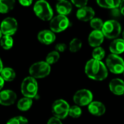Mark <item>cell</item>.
<instances>
[{
	"label": "cell",
	"mask_w": 124,
	"mask_h": 124,
	"mask_svg": "<svg viewBox=\"0 0 124 124\" xmlns=\"http://www.w3.org/2000/svg\"><path fill=\"white\" fill-rule=\"evenodd\" d=\"M84 71L88 78L97 81H102L108 76V70L102 61L91 59L85 65Z\"/></svg>",
	"instance_id": "cell-1"
},
{
	"label": "cell",
	"mask_w": 124,
	"mask_h": 124,
	"mask_svg": "<svg viewBox=\"0 0 124 124\" xmlns=\"http://www.w3.org/2000/svg\"><path fill=\"white\" fill-rule=\"evenodd\" d=\"M33 12L43 21H50L53 18V10L50 4L45 0L36 1L33 6Z\"/></svg>",
	"instance_id": "cell-2"
},
{
	"label": "cell",
	"mask_w": 124,
	"mask_h": 124,
	"mask_svg": "<svg viewBox=\"0 0 124 124\" xmlns=\"http://www.w3.org/2000/svg\"><path fill=\"white\" fill-rule=\"evenodd\" d=\"M28 72L30 76L35 79L44 78L50 74L51 65L46 61H39L30 66Z\"/></svg>",
	"instance_id": "cell-3"
},
{
	"label": "cell",
	"mask_w": 124,
	"mask_h": 124,
	"mask_svg": "<svg viewBox=\"0 0 124 124\" xmlns=\"http://www.w3.org/2000/svg\"><path fill=\"white\" fill-rule=\"evenodd\" d=\"M121 31V25L116 20H108L104 22L102 32L105 38L113 40L118 39Z\"/></svg>",
	"instance_id": "cell-4"
},
{
	"label": "cell",
	"mask_w": 124,
	"mask_h": 124,
	"mask_svg": "<svg viewBox=\"0 0 124 124\" xmlns=\"http://www.w3.org/2000/svg\"><path fill=\"white\" fill-rule=\"evenodd\" d=\"M38 89L39 86L36 79L31 76L25 78L20 85V92L25 97L35 98L37 95Z\"/></svg>",
	"instance_id": "cell-5"
},
{
	"label": "cell",
	"mask_w": 124,
	"mask_h": 124,
	"mask_svg": "<svg viewBox=\"0 0 124 124\" xmlns=\"http://www.w3.org/2000/svg\"><path fill=\"white\" fill-rule=\"evenodd\" d=\"M108 70L114 74H121L124 72V60L119 55L110 54L107 57L106 64Z\"/></svg>",
	"instance_id": "cell-6"
},
{
	"label": "cell",
	"mask_w": 124,
	"mask_h": 124,
	"mask_svg": "<svg viewBox=\"0 0 124 124\" xmlns=\"http://www.w3.org/2000/svg\"><path fill=\"white\" fill-rule=\"evenodd\" d=\"M70 106L65 100L59 99L55 100L52 105V113L53 117L60 120L66 118L68 116Z\"/></svg>",
	"instance_id": "cell-7"
},
{
	"label": "cell",
	"mask_w": 124,
	"mask_h": 124,
	"mask_svg": "<svg viewBox=\"0 0 124 124\" xmlns=\"http://www.w3.org/2000/svg\"><path fill=\"white\" fill-rule=\"evenodd\" d=\"M70 25V20L67 16L57 15L55 17H53V18L49 22V28L50 30L55 33H60L66 29L68 28Z\"/></svg>",
	"instance_id": "cell-8"
},
{
	"label": "cell",
	"mask_w": 124,
	"mask_h": 124,
	"mask_svg": "<svg viewBox=\"0 0 124 124\" xmlns=\"http://www.w3.org/2000/svg\"><path fill=\"white\" fill-rule=\"evenodd\" d=\"M92 92L86 89H81L78 90L73 97V100L76 105L79 107L88 106L93 101Z\"/></svg>",
	"instance_id": "cell-9"
},
{
	"label": "cell",
	"mask_w": 124,
	"mask_h": 124,
	"mask_svg": "<svg viewBox=\"0 0 124 124\" xmlns=\"http://www.w3.org/2000/svg\"><path fill=\"white\" fill-rule=\"evenodd\" d=\"M17 28L18 23L17 20L12 17L4 18L0 24V30L3 36H12L17 32Z\"/></svg>",
	"instance_id": "cell-10"
},
{
	"label": "cell",
	"mask_w": 124,
	"mask_h": 124,
	"mask_svg": "<svg viewBox=\"0 0 124 124\" xmlns=\"http://www.w3.org/2000/svg\"><path fill=\"white\" fill-rule=\"evenodd\" d=\"M17 100V94L10 89H5L0 92V105L2 106L12 105Z\"/></svg>",
	"instance_id": "cell-11"
},
{
	"label": "cell",
	"mask_w": 124,
	"mask_h": 124,
	"mask_svg": "<svg viewBox=\"0 0 124 124\" xmlns=\"http://www.w3.org/2000/svg\"><path fill=\"white\" fill-rule=\"evenodd\" d=\"M76 17L78 20L83 22L91 21L95 16V11L91 7H84L83 8L78 9L76 12Z\"/></svg>",
	"instance_id": "cell-12"
},
{
	"label": "cell",
	"mask_w": 124,
	"mask_h": 124,
	"mask_svg": "<svg viewBox=\"0 0 124 124\" xmlns=\"http://www.w3.org/2000/svg\"><path fill=\"white\" fill-rule=\"evenodd\" d=\"M105 36L102 31H95L93 30L88 36V43L89 44L94 48L100 46L103 43Z\"/></svg>",
	"instance_id": "cell-13"
},
{
	"label": "cell",
	"mask_w": 124,
	"mask_h": 124,
	"mask_svg": "<svg viewBox=\"0 0 124 124\" xmlns=\"http://www.w3.org/2000/svg\"><path fill=\"white\" fill-rule=\"evenodd\" d=\"M37 39L39 42L45 45H49L56 40V35L51 30H43L39 32Z\"/></svg>",
	"instance_id": "cell-14"
},
{
	"label": "cell",
	"mask_w": 124,
	"mask_h": 124,
	"mask_svg": "<svg viewBox=\"0 0 124 124\" xmlns=\"http://www.w3.org/2000/svg\"><path fill=\"white\" fill-rule=\"evenodd\" d=\"M88 111L93 116L100 117L106 112L105 105L100 101H92L88 106Z\"/></svg>",
	"instance_id": "cell-15"
},
{
	"label": "cell",
	"mask_w": 124,
	"mask_h": 124,
	"mask_svg": "<svg viewBox=\"0 0 124 124\" xmlns=\"http://www.w3.org/2000/svg\"><path fill=\"white\" fill-rule=\"evenodd\" d=\"M110 91L115 95L121 96L124 94V81L118 78L112 79L109 83Z\"/></svg>",
	"instance_id": "cell-16"
},
{
	"label": "cell",
	"mask_w": 124,
	"mask_h": 124,
	"mask_svg": "<svg viewBox=\"0 0 124 124\" xmlns=\"http://www.w3.org/2000/svg\"><path fill=\"white\" fill-rule=\"evenodd\" d=\"M55 7L58 15L67 16L72 12L73 4L71 1L67 0H60L56 4Z\"/></svg>",
	"instance_id": "cell-17"
},
{
	"label": "cell",
	"mask_w": 124,
	"mask_h": 124,
	"mask_svg": "<svg viewBox=\"0 0 124 124\" xmlns=\"http://www.w3.org/2000/svg\"><path fill=\"white\" fill-rule=\"evenodd\" d=\"M109 49L111 54L119 55L124 52V39L118 38L114 39L109 46Z\"/></svg>",
	"instance_id": "cell-18"
},
{
	"label": "cell",
	"mask_w": 124,
	"mask_h": 124,
	"mask_svg": "<svg viewBox=\"0 0 124 124\" xmlns=\"http://www.w3.org/2000/svg\"><path fill=\"white\" fill-rule=\"evenodd\" d=\"M121 1L120 0H98L97 4L102 8L113 9L115 8H119Z\"/></svg>",
	"instance_id": "cell-19"
},
{
	"label": "cell",
	"mask_w": 124,
	"mask_h": 124,
	"mask_svg": "<svg viewBox=\"0 0 124 124\" xmlns=\"http://www.w3.org/2000/svg\"><path fill=\"white\" fill-rule=\"evenodd\" d=\"M0 76L3 78L4 81L11 82L14 81V79L15 78L16 73L13 68H9V67H6V68H4L3 70H1L0 73Z\"/></svg>",
	"instance_id": "cell-20"
},
{
	"label": "cell",
	"mask_w": 124,
	"mask_h": 124,
	"mask_svg": "<svg viewBox=\"0 0 124 124\" xmlns=\"http://www.w3.org/2000/svg\"><path fill=\"white\" fill-rule=\"evenodd\" d=\"M33 105V100L28 97H23L20 99L17 103V107L19 110L25 112L28 111Z\"/></svg>",
	"instance_id": "cell-21"
},
{
	"label": "cell",
	"mask_w": 124,
	"mask_h": 124,
	"mask_svg": "<svg viewBox=\"0 0 124 124\" xmlns=\"http://www.w3.org/2000/svg\"><path fill=\"white\" fill-rule=\"evenodd\" d=\"M14 0H0V13L7 14L12 11L15 7Z\"/></svg>",
	"instance_id": "cell-22"
},
{
	"label": "cell",
	"mask_w": 124,
	"mask_h": 124,
	"mask_svg": "<svg viewBox=\"0 0 124 124\" xmlns=\"http://www.w3.org/2000/svg\"><path fill=\"white\" fill-rule=\"evenodd\" d=\"M14 44V41L12 36H3L0 39V46L4 50L10 49Z\"/></svg>",
	"instance_id": "cell-23"
},
{
	"label": "cell",
	"mask_w": 124,
	"mask_h": 124,
	"mask_svg": "<svg viewBox=\"0 0 124 124\" xmlns=\"http://www.w3.org/2000/svg\"><path fill=\"white\" fill-rule=\"evenodd\" d=\"M82 47V41L78 38H73L69 43V50L72 53L78 52Z\"/></svg>",
	"instance_id": "cell-24"
},
{
	"label": "cell",
	"mask_w": 124,
	"mask_h": 124,
	"mask_svg": "<svg viewBox=\"0 0 124 124\" xmlns=\"http://www.w3.org/2000/svg\"><path fill=\"white\" fill-rule=\"evenodd\" d=\"M92 55V59L98 61H102L105 57V50L102 46L94 48Z\"/></svg>",
	"instance_id": "cell-25"
},
{
	"label": "cell",
	"mask_w": 124,
	"mask_h": 124,
	"mask_svg": "<svg viewBox=\"0 0 124 124\" xmlns=\"http://www.w3.org/2000/svg\"><path fill=\"white\" fill-rule=\"evenodd\" d=\"M60 58V54L57 51H52L50 52L46 57V62L49 65H54L55 64Z\"/></svg>",
	"instance_id": "cell-26"
},
{
	"label": "cell",
	"mask_w": 124,
	"mask_h": 124,
	"mask_svg": "<svg viewBox=\"0 0 124 124\" xmlns=\"http://www.w3.org/2000/svg\"><path fill=\"white\" fill-rule=\"evenodd\" d=\"M81 115H82V110L81 107L76 105L70 106L68 113L69 116H70L73 118H78L81 116Z\"/></svg>",
	"instance_id": "cell-27"
},
{
	"label": "cell",
	"mask_w": 124,
	"mask_h": 124,
	"mask_svg": "<svg viewBox=\"0 0 124 124\" xmlns=\"http://www.w3.org/2000/svg\"><path fill=\"white\" fill-rule=\"evenodd\" d=\"M104 22L99 17H94L90 21V26L95 31H102Z\"/></svg>",
	"instance_id": "cell-28"
},
{
	"label": "cell",
	"mask_w": 124,
	"mask_h": 124,
	"mask_svg": "<svg viewBox=\"0 0 124 124\" xmlns=\"http://www.w3.org/2000/svg\"><path fill=\"white\" fill-rule=\"evenodd\" d=\"M7 124H28V120L23 116H19L10 118Z\"/></svg>",
	"instance_id": "cell-29"
},
{
	"label": "cell",
	"mask_w": 124,
	"mask_h": 124,
	"mask_svg": "<svg viewBox=\"0 0 124 124\" xmlns=\"http://www.w3.org/2000/svg\"><path fill=\"white\" fill-rule=\"evenodd\" d=\"M71 3L75 7H78V9H81V8H83V7L87 6L88 1H86V0H72Z\"/></svg>",
	"instance_id": "cell-30"
},
{
	"label": "cell",
	"mask_w": 124,
	"mask_h": 124,
	"mask_svg": "<svg viewBox=\"0 0 124 124\" xmlns=\"http://www.w3.org/2000/svg\"><path fill=\"white\" fill-rule=\"evenodd\" d=\"M67 49V45L64 43H58L55 46V51L60 52H64Z\"/></svg>",
	"instance_id": "cell-31"
},
{
	"label": "cell",
	"mask_w": 124,
	"mask_h": 124,
	"mask_svg": "<svg viewBox=\"0 0 124 124\" xmlns=\"http://www.w3.org/2000/svg\"><path fill=\"white\" fill-rule=\"evenodd\" d=\"M110 14L113 17H120L121 15V10L119 8H115V9H111V12H110Z\"/></svg>",
	"instance_id": "cell-32"
},
{
	"label": "cell",
	"mask_w": 124,
	"mask_h": 124,
	"mask_svg": "<svg viewBox=\"0 0 124 124\" xmlns=\"http://www.w3.org/2000/svg\"><path fill=\"white\" fill-rule=\"evenodd\" d=\"M47 124H62V123L61 121V120H60L55 117H52L48 120Z\"/></svg>",
	"instance_id": "cell-33"
},
{
	"label": "cell",
	"mask_w": 124,
	"mask_h": 124,
	"mask_svg": "<svg viewBox=\"0 0 124 124\" xmlns=\"http://www.w3.org/2000/svg\"><path fill=\"white\" fill-rule=\"evenodd\" d=\"M19 4L23 7H30L33 4V1H31V0H20Z\"/></svg>",
	"instance_id": "cell-34"
},
{
	"label": "cell",
	"mask_w": 124,
	"mask_h": 124,
	"mask_svg": "<svg viewBox=\"0 0 124 124\" xmlns=\"http://www.w3.org/2000/svg\"><path fill=\"white\" fill-rule=\"evenodd\" d=\"M119 9L121 10V15L124 16V1H121V4H120V7H119Z\"/></svg>",
	"instance_id": "cell-35"
},
{
	"label": "cell",
	"mask_w": 124,
	"mask_h": 124,
	"mask_svg": "<svg viewBox=\"0 0 124 124\" xmlns=\"http://www.w3.org/2000/svg\"><path fill=\"white\" fill-rule=\"evenodd\" d=\"M4 81L3 80V78L0 76V92L1 91V89H3L4 86Z\"/></svg>",
	"instance_id": "cell-36"
},
{
	"label": "cell",
	"mask_w": 124,
	"mask_h": 124,
	"mask_svg": "<svg viewBox=\"0 0 124 124\" xmlns=\"http://www.w3.org/2000/svg\"><path fill=\"white\" fill-rule=\"evenodd\" d=\"M3 68H4V67H3V62H2L1 59L0 58V73L1 72V70H3Z\"/></svg>",
	"instance_id": "cell-37"
},
{
	"label": "cell",
	"mask_w": 124,
	"mask_h": 124,
	"mask_svg": "<svg viewBox=\"0 0 124 124\" xmlns=\"http://www.w3.org/2000/svg\"><path fill=\"white\" fill-rule=\"evenodd\" d=\"M3 36V34H2V33H1V30H0V39H1V37Z\"/></svg>",
	"instance_id": "cell-38"
},
{
	"label": "cell",
	"mask_w": 124,
	"mask_h": 124,
	"mask_svg": "<svg viewBox=\"0 0 124 124\" xmlns=\"http://www.w3.org/2000/svg\"><path fill=\"white\" fill-rule=\"evenodd\" d=\"M122 36H123V39H124V31L122 32Z\"/></svg>",
	"instance_id": "cell-39"
},
{
	"label": "cell",
	"mask_w": 124,
	"mask_h": 124,
	"mask_svg": "<svg viewBox=\"0 0 124 124\" xmlns=\"http://www.w3.org/2000/svg\"></svg>",
	"instance_id": "cell-40"
},
{
	"label": "cell",
	"mask_w": 124,
	"mask_h": 124,
	"mask_svg": "<svg viewBox=\"0 0 124 124\" xmlns=\"http://www.w3.org/2000/svg\"></svg>",
	"instance_id": "cell-41"
}]
</instances>
